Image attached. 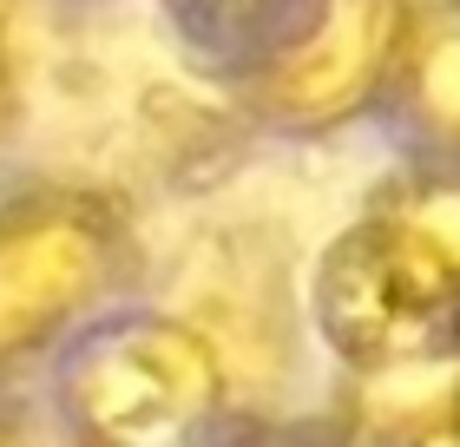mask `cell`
<instances>
[{
	"mask_svg": "<svg viewBox=\"0 0 460 447\" xmlns=\"http://www.w3.org/2000/svg\"><path fill=\"white\" fill-rule=\"evenodd\" d=\"M191 67L270 139L375 125L414 0H164Z\"/></svg>",
	"mask_w": 460,
	"mask_h": 447,
	"instance_id": "1",
	"label": "cell"
},
{
	"mask_svg": "<svg viewBox=\"0 0 460 447\" xmlns=\"http://www.w3.org/2000/svg\"><path fill=\"white\" fill-rule=\"evenodd\" d=\"M145 244L106 184H0V389L47 375L53 355L112 303L138 296Z\"/></svg>",
	"mask_w": 460,
	"mask_h": 447,
	"instance_id": "2",
	"label": "cell"
},
{
	"mask_svg": "<svg viewBox=\"0 0 460 447\" xmlns=\"http://www.w3.org/2000/svg\"><path fill=\"white\" fill-rule=\"evenodd\" d=\"M230 408V355L198 316L138 296L86 323L47 369V415L79 447H204Z\"/></svg>",
	"mask_w": 460,
	"mask_h": 447,
	"instance_id": "3",
	"label": "cell"
},
{
	"mask_svg": "<svg viewBox=\"0 0 460 447\" xmlns=\"http://www.w3.org/2000/svg\"><path fill=\"white\" fill-rule=\"evenodd\" d=\"M309 323L362 381H408L460 362V264L402 210L362 204L309 270Z\"/></svg>",
	"mask_w": 460,
	"mask_h": 447,
	"instance_id": "4",
	"label": "cell"
},
{
	"mask_svg": "<svg viewBox=\"0 0 460 447\" xmlns=\"http://www.w3.org/2000/svg\"><path fill=\"white\" fill-rule=\"evenodd\" d=\"M375 125L402 158L460 165V0H414Z\"/></svg>",
	"mask_w": 460,
	"mask_h": 447,
	"instance_id": "5",
	"label": "cell"
},
{
	"mask_svg": "<svg viewBox=\"0 0 460 447\" xmlns=\"http://www.w3.org/2000/svg\"><path fill=\"white\" fill-rule=\"evenodd\" d=\"M375 204L402 210L414 230H428V237L460 264V165H421V158H402V172L382 178Z\"/></svg>",
	"mask_w": 460,
	"mask_h": 447,
	"instance_id": "6",
	"label": "cell"
},
{
	"mask_svg": "<svg viewBox=\"0 0 460 447\" xmlns=\"http://www.w3.org/2000/svg\"><path fill=\"white\" fill-rule=\"evenodd\" d=\"M388 447H460V375L441 381V389H428V401H414L394 421Z\"/></svg>",
	"mask_w": 460,
	"mask_h": 447,
	"instance_id": "7",
	"label": "cell"
},
{
	"mask_svg": "<svg viewBox=\"0 0 460 447\" xmlns=\"http://www.w3.org/2000/svg\"><path fill=\"white\" fill-rule=\"evenodd\" d=\"M20 119H27V86H20V53L7 40V20H0V152L13 145Z\"/></svg>",
	"mask_w": 460,
	"mask_h": 447,
	"instance_id": "8",
	"label": "cell"
},
{
	"mask_svg": "<svg viewBox=\"0 0 460 447\" xmlns=\"http://www.w3.org/2000/svg\"><path fill=\"white\" fill-rule=\"evenodd\" d=\"M7 447H79V441H73L66 428H59L53 415H27V408H20V415H13Z\"/></svg>",
	"mask_w": 460,
	"mask_h": 447,
	"instance_id": "9",
	"label": "cell"
},
{
	"mask_svg": "<svg viewBox=\"0 0 460 447\" xmlns=\"http://www.w3.org/2000/svg\"><path fill=\"white\" fill-rule=\"evenodd\" d=\"M13 415H20L13 401H0V447H7V434H13Z\"/></svg>",
	"mask_w": 460,
	"mask_h": 447,
	"instance_id": "10",
	"label": "cell"
},
{
	"mask_svg": "<svg viewBox=\"0 0 460 447\" xmlns=\"http://www.w3.org/2000/svg\"><path fill=\"white\" fill-rule=\"evenodd\" d=\"M263 447H303V441H263Z\"/></svg>",
	"mask_w": 460,
	"mask_h": 447,
	"instance_id": "11",
	"label": "cell"
}]
</instances>
